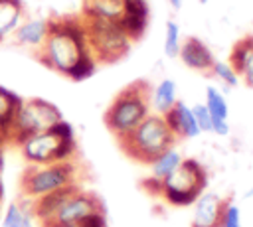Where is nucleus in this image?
<instances>
[{"label": "nucleus", "mask_w": 253, "mask_h": 227, "mask_svg": "<svg viewBox=\"0 0 253 227\" xmlns=\"http://www.w3.org/2000/svg\"><path fill=\"white\" fill-rule=\"evenodd\" d=\"M2 195H4V186H2V180H0V199H2Z\"/></svg>", "instance_id": "nucleus-31"}, {"label": "nucleus", "mask_w": 253, "mask_h": 227, "mask_svg": "<svg viewBox=\"0 0 253 227\" xmlns=\"http://www.w3.org/2000/svg\"><path fill=\"white\" fill-rule=\"evenodd\" d=\"M192 113H194V116H196V122H198V126H200L202 134H204V132L211 134V116H210L206 105H204V103H196V105L192 107Z\"/></svg>", "instance_id": "nucleus-26"}, {"label": "nucleus", "mask_w": 253, "mask_h": 227, "mask_svg": "<svg viewBox=\"0 0 253 227\" xmlns=\"http://www.w3.org/2000/svg\"><path fill=\"white\" fill-rule=\"evenodd\" d=\"M79 227H107L105 211H103V209H97V211L89 213V215L79 223Z\"/></svg>", "instance_id": "nucleus-27"}, {"label": "nucleus", "mask_w": 253, "mask_h": 227, "mask_svg": "<svg viewBox=\"0 0 253 227\" xmlns=\"http://www.w3.org/2000/svg\"><path fill=\"white\" fill-rule=\"evenodd\" d=\"M219 227H243V223H241V207L237 203L225 199L223 213H221V219H219Z\"/></svg>", "instance_id": "nucleus-25"}, {"label": "nucleus", "mask_w": 253, "mask_h": 227, "mask_svg": "<svg viewBox=\"0 0 253 227\" xmlns=\"http://www.w3.org/2000/svg\"><path fill=\"white\" fill-rule=\"evenodd\" d=\"M22 103V97L4 85H0V136L8 142L10 138V128L14 122V114Z\"/></svg>", "instance_id": "nucleus-19"}, {"label": "nucleus", "mask_w": 253, "mask_h": 227, "mask_svg": "<svg viewBox=\"0 0 253 227\" xmlns=\"http://www.w3.org/2000/svg\"><path fill=\"white\" fill-rule=\"evenodd\" d=\"M229 122L227 120H211V134L215 136H227L229 134Z\"/></svg>", "instance_id": "nucleus-28"}, {"label": "nucleus", "mask_w": 253, "mask_h": 227, "mask_svg": "<svg viewBox=\"0 0 253 227\" xmlns=\"http://www.w3.org/2000/svg\"><path fill=\"white\" fill-rule=\"evenodd\" d=\"M36 221L30 197L10 201L2 213V227H36Z\"/></svg>", "instance_id": "nucleus-18"}, {"label": "nucleus", "mask_w": 253, "mask_h": 227, "mask_svg": "<svg viewBox=\"0 0 253 227\" xmlns=\"http://www.w3.org/2000/svg\"><path fill=\"white\" fill-rule=\"evenodd\" d=\"M148 18H150V8L146 0H125V10L119 24L126 32L130 41H136L144 36L148 28Z\"/></svg>", "instance_id": "nucleus-13"}, {"label": "nucleus", "mask_w": 253, "mask_h": 227, "mask_svg": "<svg viewBox=\"0 0 253 227\" xmlns=\"http://www.w3.org/2000/svg\"><path fill=\"white\" fill-rule=\"evenodd\" d=\"M81 20H83L89 51L97 63H115L128 53L132 41L119 22L87 18V16H83Z\"/></svg>", "instance_id": "nucleus-6"}, {"label": "nucleus", "mask_w": 253, "mask_h": 227, "mask_svg": "<svg viewBox=\"0 0 253 227\" xmlns=\"http://www.w3.org/2000/svg\"><path fill=\"white\" fill-rule=\"evenodd\" d=\"M225 199L215 191H204L192 203L190 227H219Z\"/></svg>", "instance_id": "nucleus-10"}, {"label": "nucleus", "mask_w": 253, "mask_h": 227, "mask_svg": "<svg viewBox=\"0 0 253 227\" xmlns=\"http://www.w3.org/2000/svg\"><path fill=\"white\" fill-rule=\"evenodd\" d=\"M208 186V172L196 158H184L180 166L160 182L158 195L168 205L190 207Z\"/></svg>", "instance_id": "nucleus-5"}, {"label": "nucleus", "mask_w": 253, "mask_h": 227, "mask_svg": "<svg viewBox=\"0 0 253 227\" xmlns=\"http://www.w3.org/2000/svg\"><path fill=\"white\" fill-rule=\"evenodd\" d=\"M125 10V0H85L83 16L119 22Z\"/></svg>", "instance_id": "nucleus-20"}, {"label": "nucleus", "mask_w": 253, "mask_h": 227, "mask_svg": "<svg viewBox=\"0 0 253 227\" xmlns=\"http://www.w3.org/2000/svg\"><path fill=\"white\" fill-rule=\"evenodd\" d=\"M229 65L247 87H253V36L239 39L229 53Z\"/></svg>", "instance_id": "nucleus-15"}, {"label": "nucleus", "mask_w": 253, "mask_h": 227, "mask_svg": "<svg viewBox=\"0 0 253 227\" xmlns=\"http://www.w3.org/2000/svg\"><path fill=\"white\" fill-rule=\"evenodd\" d=\"M182 160H184V156L180 154L178 148H174V146L166 148L164 152H160V154L148 164V166H150V178H152L154 182H162L166 176H170V174L180 166Z\"/></svg>", "instance_id": "nucleus-21"}, {"label": "nucleus", "mask_w": 253, "mask_h": 227, "mask_svg": "<svg viewBox=\"0 0 253 227\" xmlns=\"http://www.w3.org/2000/svg\"><path fill=\"white\" fill-rule=\"evenodd\" d=\"M49 24H51L49 18H43V16H26L22 20V24L16 28V32H14V36L10 39L16 45H20V47L38 51L43 45L45 38H47Z\"/></svg>", "instance_id": "nucleus-11"}, {"label": "nucleus", "mask_w": 253, "mask_h": 227, "mask_svg": "<svg viewBox=\"0 0 253 227\" xmlns=\"http://www.w3.org/2000/svg\"><path fill=\"white\" fill-rule=\"evenodd\" d=\"M243 197H245V199H251V197H253V186H249V188L245 189V193H243Z\"/></svg>", "instance_id": "nucleus-30"}, {"label": "nucleus", "mask_w": 253, "mask_h": 227, "mask_svg": "<svg viewBox=\"0 0 253 227\" xmlns=\"http://www.w3.org/2000/svg\"><path fill=\"white\" fill-rule=\"evenodd\" d=\"M174 140L176 136L168 128L164 116L150 113L119 142L126 156H130L140 164H150L160 152L174 146Z\"/></svg>", "instance_id": "nucleus-4"}, {"label": "nucleus", "mask_w": 253, "mask_h": 227, "mask_svg": "<svg viewBox=\"0 0 253 227\" xmlns=\"http://www.w3.org/2000/svg\"><path fill=\"white\" fill-rule=\"evenodd\" d=\"M63 118L57 105L45 99H22L10 128V144H20L32 134L49 130Z\"/></svg>", "instance_id": "nucleus-7"}, {"label": "nucleus", "mask_w": 253, "mask_h": 227, "mask_svg": "<svg viewBox=\"0 0 253 227\" xmlns=\"http://www.w3.org/2000/svg\"><path fill=\"white\" fill-rule=\"evenodd\" d=\"M73 184H77V166L73 164V160L28 166L22 174V193L30 199H40Z\"/></svg>", "instance_id": "nucleus-8"}, {"label": "nucleus", "mask_w": 253, "mask_h": 227, "mask_svg": "<svg viewBox=\"0 0 253 227\" xmlns=\"http://www.w3.org/2000/svg\"><path fill=\"white\" fill-rule=\"evenodd\" d=\"M168 4H170L174 10H180V8H182V4H184V0H168Z\"/></svg>", "instance_id": "nucleus-29"}, {"label": "nucleus", "mask_w": 253, "mask_h": 227, "mask_svg": "<svg viewBox=\"0 0 253 227\" xmlns=\"http://www.w3.org/2000/svg\"><path fill=\"white\" fill-rule=\"evenodd\" d=\"M36 53H38V59L47 69L67 77L81 59L91 55L83 20L81 18L51 20L47 38Z\"/></svg>", "instance_id": "nucleus-1"}, {"label": "nucleus", "mask_w": 253, "mask_h": 227, "mask_svg": "<svg viewBox=\"0 0 253 227\" xmlns=\"http://www.w3.org/2000/svg\"><path fill=\"white\" fill-rule=\"evenodd\" d=\"M150 113V87L144 81H134L111 101L105 113V124L121 140Z\"/></svg>", "instance_id": "nucleus-3"}, {"label": "nucleus", "mask_w": 253, "mask_h": 227, "mask_svg": "<svg viewBox=\"0 0 253 227\" xmlns=\"http://www.w3.org/2000/svg\"><path fill=\"white\" fill-rule=\"evenodd\" d=\"M178 101V83L164 77L150 89V111L156 114H166Z\"/></svg>", "instance_id": "nucleus-17"}, {"label": "nucleus", "mask_w": 253, "mask_h": 227, "mask_svg": "<svg viewBox=\"0 0 253 227\" xmlns=\"http://www.w3.org/2000/svg\"><path fill=\"white\" fill-rule=\"evenodd\" d=\"M103 209L101 201L89 193L83 191L81 188H75L63 201L61 205L53 211V215L42 225V227H57V225H79L89 213Z\"/></svg>", "instance_id": "nucleus-9"}, {"label": "nucleus", "mask_w": 253, "mask_h": 227, "mask_svg": "<svg viewBox=\"0 0 253 227\" xmlns=\"http://www.w3.org/2000/svg\"><path fill=\"white\" fill-rule=\"evenodd\" d=\"M198 2H200V4H202V6H206V4H208V2H210V0H198Z\"/></svg>", "instance_id": "nucleus-32"}, {"label": "nucleus", "mask_w": 253, "mask_h": 227, "mask_svg": "<svg viewBox=\"0 0 253 227\" xmlns=\"http://www.w3.org/2000/svg\"><path fill=\"white\" fill-rule=\"evenodd\" d=\"M182 45V32H180V24L176 20H168L164 24V55L168 59L178 57Z\"/></svg>", "instance_id": "nucleus-23"}, {"label": "nucleus", "mask_w": 253, "mask_h": 227, "mask_svg": "<svg viewBox=\"0 0 253 227\" xmlns=\"http://www.w3.org/2000/svg\"><path fill=\"white\" fill-rule=\"evenodd\" d=\"M162 116L176 138L192 140V138H198L202 134V130L196 122V116L192 113V107H188L184 101H176V105Z\"/></svg>", "instance_id": "nucleus-14"}, {"label": "nucleus", "mask_w": 253, "mask_h": 227, "mask_svg": "<svg viewBox=\"0 0 253 227\" xmlns=\"http://www.w3.org/2000/svg\"><path fill=\"white\" fill-rule=\"evenodd\" d=\"M210 71H211L213 79H215L217 83H221L223 87H227V89H233V87L239 85V75H237L235 69L229 65V61H217V59H215Z\"/></svg>", "instance_id": "nucleus-24"}, {"label": "nucleus", "mask_w": 253, "mask_h": 227, "mask_svg": "<svg viewBox=\"0 0 253 227\" xmlns=\"http://www.w3.org/2000/svg\"><path fill=\"white\" fill-rule=\"evenodd\" d=\"M22 158L28 166H42V164H55V162H71L77 152L75 130L71 122L61 118L49 130L38 132L28 136L18 144Z\"/></svg>", "instance_id": "nucleus-2"}, {"label": "nucleus", "mask_w": 253, "mask_h": 227, "mask_svg": "<svg viewBox=\"0 0 253 227\" xmlns=\"http://www.w3.org/2000/svg\"><path fill=\"white\" fill-rule=\"evenodd\" d=\"M178 57L182 59V63L192 69V71H210L213 61H215V55L211 51V47L202 41L200 38L196 36H190L186 39H182V45H180V51H178Z\"/></svg>", "instance_id": "nucleus-12"}, {"label": "nucleus", "mask_w": 253, "mask_h": 227, "mask_svg": "<svg viewBox=\"0 0 253 227\" xmlns=\"http://www.w3.org/2000/svg\"><path fill=\"white\" fill-rule=\"evenodd\" d=\"M26 18L24 0H0V43L10 39Z\"/></svg>", "instance_id": "nucleus-16"}, {"label": "nucleus", "mask_w": 253, "mask_h": 227, "mask_svg": "<svg viewBox=\"0 0 253 227\" xmlns=\"http://www.w3.org/2000/svg\"><path fill=\"white\" fill-rule=\"evenodd\" d=\"M211 120H227L229 118V103L227 97L213 85L206 89V101H204Z\"/></svg>", "instance_id": "nucleus-22"}, {"label": "nucleus", "mask_w": 253, "mask_h": 227, "mask_svg": "<svg viewBox=\"0 0 253 227\" xmlns=\"http://www.w3.org/2000/svg\"><path fill=\"white\" fill-rule=\"evenodd\" d=\"M57 227H79V225H57Z\"/></svg>", "instance_id": "nucleus-33"}]
</instances>
